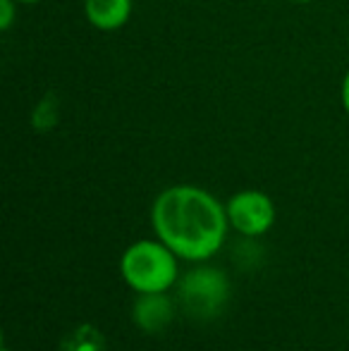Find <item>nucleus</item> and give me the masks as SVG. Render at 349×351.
<instances>
[{"instance_id":"obj_1","label":"nucleus","mask_w":349,"mask_h":351,"mask_svg":"<svg viewBox=\"0 0 349 351\" xmlns=\"http://www.w3.org/2000/svg\"><path fill=\"white\" fill-rule=\"evenodd\" d=\"M156 239L175 251L182 261H208L223 249L228 237V210L210 191L194 184L163 189L151 206Z\"/></svg>"},{"instance_id":"obj_2","label":"nucleus","mask_w":349,"mask_h":351,"mask_svg":"<svg viewBox=\"0 0 349 351\" xmlns=\"http://www.w3.org/2000/svg\"><path fill=\"white\" fill-rule=\"evenodd\" d=\"M180 256L160 239H139L127 246L120 258V273L136 294L168 291L180 282Z\"/></svg>"},{"instance_id":"obj_3","label":"nucleus","mask_w":349,"mask_h":351,"mask_svg":"<svg viewBox=\"0 0 349 351\" xmlns=\"http://www.w3.org/2000/svg\"><path fill=\"white\" fill-rule=\"evenodd\" d=\"M180 291V304L186 313L199 315V318H213L225 306L230 296L228 278L218 268H194L177 282Z\"/></svg>"},{"instance_id":"obj_4","label":"nucleus","mask_w":349,"mask_h":351,"mask_svg":"<svg viewBox=\"0 0 349 351\" xmlns=\"http://www.w3.org/2000/svg\"><path fill=\"white\" fill-rule=\"evenodd\" d=\"M230 227L244 237H261L275 222V204L258 189H242L225 204Z\"/></svg>"},{"instance_id":"obj_5","label":"nucleus","mask_w":349,"mask_h":351,"mask_svg":"<svg viewBox=\"0 0 349 351\" xmlns=\"http://www.w3.org/2000/svg\"><path fill=\"white\" fill-rule=\"evenodd\" d=\"M173 315H175V304L165 296V291H158V294H139V299L132 306V320L144 332H160V330L170 325Z\"/></svg>"},{"instance_id":"obj_6","label":"nucleus","mask_w":349,"mask_h":351,"mask_svg":"<svg viewBox=\"0 0 349 351\" xmlns=\"http://www.w3.org/2000/svg\"><path fill=\"white\" fill-rule=\"evenodd\" d=\"M132 0H84V14L98 32H117L132 17Z\"/></svg>"},{"instance_id":"obj_7","label":"nucleus","mask_w":349,"mask_h":351,"mask_svg":"<svg viewBox=\"0 0 349 351\" xmlns=\"http://www.w3.org/2000/svg\"><path fill=\"white\" fill-rule=\"evenodd\" d=\"M17 0H0V29L8 32L14 22V8H17Z\"/></svg>"},{"instance_id":"obj_8","label":"nucleus","mask_w":349,"mask_h":351,"mask_svg":"<svg viewBox=\"0 0 349 351\" xmlns=\"http://www.w3.org/2000/svg\"><path fill=\"white\" fill-rule=\"evenodd\" d=\"M340 98H342V108H345V112L349 115V67H347V72H345V79H342Z\"/></svg>"},{"instance_id":"obj_9","label":"nucleus","mask_w":349,"mask_h":351,"mask_svg":"<svg viewBox=\"0 0 349 351\" xmlns=\"http://www.w3.org/2000/svg\"><path fill=\"white\" fill-rule=\"evenodd\" d=\"M19 5H34V3H41V0H17Z\"/></svg>"},{"instance_id":"obj_10","label":"nucleus","mask_w":349,"mask_h":351,"mask_svg":"<svg viewBox=\"0 0 349 351\" xmlns=\"http://www.w3.org/2000/svg\"><path fill=\"white\" fill-rule=\"evenodd\" d=\"M292 3H311V0H292Z\"/></svg>"},{"instance_id":"obj_11","label":"nucleus","mask_w":349,"mask_h":351,"mask_svg":"<svg viewBox=\"0 0 349 351\" xmlns=\"http://www.w3.org/2000/svg\"><path fill=\"white\" fill-rule=\"evenodd\" d=\"M0 351H12V349H8V347H3V349H0Z\"/></svg>"}]
</instances>
